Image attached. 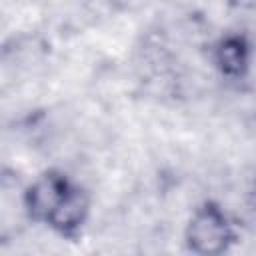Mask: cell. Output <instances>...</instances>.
Listing matches in <instances>:
<instances>
[{
	"mask_svg": "<svg viewBox=\"0 0 256 256\" xmlns=\"http://www.w3.org/2000/svg\"><path fill=\"white\" fill-rule=\"evenodd\" d=\"M72 188V182L60 170L42 172L24 192V210L34 222H48L56 206Z\"/></svg>",
	"mask_w": 256,
	"mask_h": 256,
	"instance_id": "2",
	"label": "cell"
},
{
	"mask_svg": "<svg viewBox=\"0 0 256 256\" xmlns=\"http://www.w3.org/2000/svg\"><path fill=\"white\" fill-rule=\"evenodd\" d=\"M214 64L226 78H242L250 68V44L242 34H226L214 48Z\"/></svg>",
	"mask_w": 256,
	"mask_h": 256,
	"instance_id": "4",
	"label": "cell"
},
{
	"mask_svg": "<svg viewBox=\"0 0 256 256\" xmlns=\"http://www.w3.org/2000/svg\"><path fill=\"white\" fill-rule=\"evenodd\" d=\"M88 206L90 204L86 192L72 184V188L56 206L46 224L62 238H74L88 218Z\"/></svg>",
	"mask_w": 256,
	"mask_h": 256,
	"instance_id": "3",
	"label": "cell"
},
{
	"mask_svg": "<svg viewBox=\"0 0 256 256\" xmlns=\"http://www.w3.org/2000/svg\"><path fill=\"white\" fill-rule=\"evenodd\" d=\"M184 238L190 252L214 256L226 252L236 240V234L224 208H220L216 202H204L192 212Z\"/></svg>",
	"mask_w": 256,
	"mask_h": 256,
	"instance_id": "1",
	"label": "cell"
}]
</instances>
